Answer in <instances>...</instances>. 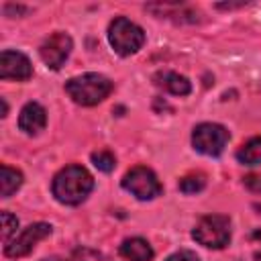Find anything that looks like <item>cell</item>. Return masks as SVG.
Here are the masks:
<instances>
[{"mask_svg": "<svg viewBox=\"0 0 261 261\" xmlns=\"http://www.w3.org/2000/svg\"><path fill=\"white\" fill-rule=\"evenodd\" d=\"M92 188H94V177L82 165H67L53 177V186H51L57 202L67 206H75L84 202L92 192Z\"/></svg>", "mask_w": 261, "mask_h": 261, "instance_id": "6da1fadb", "label": "cell"}, {"mask_svg": "<svg viewBox=\"0 0 261 261\" xmlns=\"http://www.w3.org/2000/svg\"><path fill=\"white\" fill-rule=\"evenodd\" d=\"M112 82L102 73H84L65 82V92L80 106H94L112 92Z\"/></svg>", "mask_w": 261, "mask_h": 261, "instance_id": "7a4b0ae2", "label": "cell"}, {"mask_svg": "<svg viewBox=\"0 0 261 261\" xmlns=\"http://www.w3.org/2000/svg\"><path fill=\"white\" fill-rule=\"evenodd\" d=\"M108 41L118 55H133L145 43V31L124 16H116L108 27Z\"/></svg>", "mask_w": 261, "mask_h": 261, "instance_id": "3957f363", "label": "cell"}, {"mask_svg": "<svg viewBox=\"0 0 261 261\" xmlns=\"http://www.w3.org/2000/svg\"><path fill=\"white\" fill-rule=\"evenodd\" d=\"M192 237L208 249H222L230 241V220L224 214L202 216L196 228L192 230Z\"/></svg>", "mask_w": 261, "mask_h": 261, "instance_id": "277c9868", "label": "cell"}, {"mask_svg": "<svg viewBox=\"0 0 261 261\" xmlns=\"http://www.w3.org/2000/svg\"><path fill=\"white\" fill-rule=\"evenodd\" d=\"M228 139H230L228 130L222 124H216V122H202L192 133L194 149L198 153H204V155H210V157L220 155L224 151Z\"/></svg>", "mask_w": 261, "mask_h": 261, "instance_id": "5b68a950", "label": "cell"}, {"mask_svg": "<svg viewBox=\"0 0 261 261\" xmlns=\"http://www.w3.org/2000/svg\"><path fill=\"white\" fill-rule=\"evenodd\" d=\"M122 188L126 192H130L135 198H139V200H153L163 192L157 175L149 167H143V165L133 167L122 177Z\"/></svg>", "mask_w": 261, "mask_h": 261, "instance_id": "8992f818", "label": "cell"}, {"mask_svg": "<svg viewBox=\"0 0 261 261\" xmlns=\"http://www.w3.org/2000/svg\"><path fill=\"white\" fill-rule=\"evenodd\" d=\"M49 234H51V224H47V222L29 224L27 228H22L20 234H16L12 241L6 243L4 253H6V257H24L35 249V245L39 241H43Z\"/></svg>", "mask_w": 261, "mask_h": 261, "instance_id": "52a82bcc", "label": "cell"}, {"mask_svg": "<svg viewBox=\"0 0 261 261\" xmlns=\"http://www.w3.org/2000/svg\"><path fill=\"white\" fill-rule=\"evenodd\" d=\"M71 45H73V43H71V37H69L67 33L57 31V33H53V35L41 45L39 55H41V59H43V63H45L47 67L59 69V67L65 63V59L69 57Z\"/></svg>", "mask_w": 261, "mask_h": 261, "instance_id": "ba28073f", "label": "cell"}, {"mask_svg": "<svg viewBox=\"0 0 261 261\" xmlns=\"http://www.w3.org/2000/svg\"><path fill=\"white\" fill-rule=\"evenodd\" d=\"M33 75V65L29 57L20 51H2L0 55V77L2 80H18L24 82Z\"/></svg>", "mask_w": 261, "mask_h": 261, "instance_id": "9c48e42d", "label": "cell"}, {"mask_svg": "<svg viewBox=\"0 0 261 261\" xmlns=\"http://www.w3.org/2000/svg\"><path fill=\"white\" fill-rule=\"evenodd\" d=\"M47 124V112L41 104L29 102L22 106L20 116H18V128L24 130L27 135H39Z\"/></svg>", "mask_w": 261, "mask_h": 261, "instance_id": "30bf717a", "label": "cell"}, {"mask_svg": "<svg viewBox=\"0 0 261 261\" xmlns=\"http://www.w3.org/2000/svg\"><path fill=\"white\" fill-rule=\"evenodd\" d=\"M155 84L173 96H188L192 92V84L188 82V77H184L175 71H159L155 75Z\"/></svg>", "mask_w": 261, "mask_h": 261, "instance_id": "8fae6325", "label": "cell"}, {"mask_svg": "<svg viewBox=\"0 0 261 261\" xmlns=\"http://www.w3.org/2000/svg\"><path fill=\"white\" fill-rule=\"evenodd\" d=\"M120 255L128 261H151L153 259V249L151 245L141 239V237H133V239H126L122 241L120 245Z\"/></svg>", "mask_w": 261, "mask_h": 261, "instance_id": "7c38bea8", "label": "cell"}, {"mask_svg": "<svg viewBox=\"0 0 261 261\" xmlns=\"http://www.w3.org/2000/svg\"><path fill=\"white\" fill-rule=\"evenodd\" d=\"M22 184V173L8 167V165H2L0 167V194L2 198H8L12 196Z\"/></svg>", "mask_w": 261, "mask_h": 261, "instance_id": "4fadbf2b", "label": "cell"}, {"mask_svg": "<svg viewBox=\"0 0 261 261\" xmlns=\"http://www.w3.org/2000/svg\"><path fill=\"white\" fill-rule=\"evenodd\" d=\"M237 159L243 165H257V163H261V137H253L245 145H241V149L237 151Z\"/></svg>", "mask_w": 261, "mask_h": 261, "instance_id": "5bb4252c", "label": "cell"}, {"mask_svg": "<svg viewBox=\"0 0 261 261\" xmlns=\"http://www.w3.org/2000/svg\"><path fill=\"white\" fill-rule=\"evenodd\" d=\"M206 186V177L202 173H192V175H186L179 179V190L184 194H196L200 190H204Z\"/></svg>", "mask_w": 261, "mask_h": 261, "instance_id": "9a60e30c", "label": "cell"}, {"mask_svg": "<svg viewBox=\"0 0 261 261\" xmlns=\"http://www.w3.org/2000/svg\"><path fill=\"white\" fill-rule=\"evenodd\" d=\"M92 163H94L100 171L108 173V171L114 169L116 159H114V155H112L110 151H96V153H92Z\"/></svg>", "mask_w": 261, "mask_h": 261, "instance_id": "2e32d148", "label": "cell"}, {"mask_svg": "<svg viewBox=\"0 0 261 261\" xmlns=\"http://www.w3.org/2000/svg\"><path fill=\"white\" fill-rule=\"evenodd\" d=\"M0 216H2V241L8 243V241H10V234H12V232L16 230V226H18V220H16V216H12L10 212H2Z\"/></svg>", "mask_w": 261, "mask_h": 261, "instance_id": "e0dca14e", "label": "cell"}, {"mask_svg": "<svg viewBox=\"0 0 261 261\" xmlns=\"http://www.w3.org/2000/svg\"><path fill=\"white\" fill-rule=\"evenodd\" d=\"M165 261H200L198 259V255L194 253V251H177V253H173V255H169Z\"/></svg>", "mask_w": 261, "mask_h": 261, "instance_id": "ac0fdd59", "label": "cell"}, {"mask_svg": "<svg viewBox=\"0 0 261 261\" xmlns=\"http://www.w3.org/2000/svg\"><path fill=\"white\" fill-rule=\"evenodd\" d=\"M245 186L255 192V194H261V175H247L245 177Z\"/></svg>", "mask_w": 261, "mask_h": 261, "instance_id": "d6986e66", "label": "cell"}, {"mask_svg": "<svg viewBox=\"0 0 261 261\" xmlns=\"http://www.w3.org/2000/svg\"><path fill=\"white\" fill-rule=\"evenodd\" d=\"M239 6H245V4H243V2H241V4H216V8H228V10H230V8H239Z\"/></svg>", "mask_w": 261, "mask_h": 261, "instance_id": "ffe728a7", "label": "cell"}, {"mask_svg": "<svg viewBox=\"0 0 261 261\" xmlns=\"http://www.w3.org/2000/svg\"><path fill=\"white\" fill-rule=\"evenodd\" d=\"M43 261H77V259H65V257H49V259H43Z\"/></svg>", "mask_w": 261, "mask_h": 261, "instance_id": "44dd1931", "label": "cell"}, {"mask_svg": "<svg viewBox=\"0 0 261 261\" xmlns=\"http://www.w3.org/2000/svg\"><path fill=\"white\" fill-rule=\"evenodd\" d=\"M8 114V104H6V100L2 98V116H6Z\"/></svg>", "mask_w": 261, "mask_h": 261, "instance_id": "7402d4cb", "label": "cell"}]
</instances>
